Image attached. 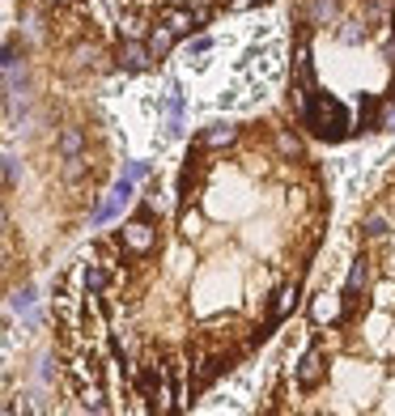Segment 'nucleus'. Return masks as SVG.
<instances>
[{
	"instance_id": "nucleus-3",
	"label": "nucleus",
	"mask_w": 395,
	"mask_h": 416,
	"mask_svg": "<svg viewBox=\"0 0 395 416\" xmlns=\"http://www.w3.org/2000/svg\"><path fill=\"white\" fill-rule=\"evenodd\" d=\"M298 314L255 412H395V162L353 208L336 267Z\"/></svg>"
},
{
	"instance_id": "nucleus-5",
	"label": "nucleus",
	"mask_w": 395,
	"mask_h": 416,
	"mask_svg": "<svg viewBox=\"0 0 395 416\" xmlns=\"http://www.w3.org/2000/svg\"><path fill=\"white\" fill-rule=\"evenodd\" d=\"M277 0H13V26L26 52L81 85L145 77L217 21L268 9Z\"/></svg>"
},
{
	"instance_id": "nucleus-1",
	"label": "nucleus",
	"mask_w": 395,
	"mask_h": 416,
	"mask_svg": "<svg viewBox=\"0 0 395 416\" xmlns=\"http://www.w3.org/2000/svg\"><path fill=\"white\" fill-rule=\"evenodd\" d=\"M332 212L328 166L281 107L200 124L47 281L56 408L195 412L293 323Z\"/></svg>"
},
{
	"instance_id": "nucleus-4",
	"label": "nucleus",
	"mask_w": 395,
	"mask_h": 416,
	"mask_svg": "<svg viewBox=\"0 0 395 416\" xmlns=\"http://www.w3.org/2000/svg\"><path fill=\"white\" fill-rule=\"evenodd\" d=\"M281 111L314 149L395 132V0H285Z\"/></svg>"
},
{
	"instance_id": "nucleus-2",
	"label": "nucleus",
	"mask_w": 395,
	"mask_h": 416,
	"mask_svg": "<svg viewBox=\"0 0 395 416\" xmlns=\"http://www.w3.org/2000/svg\"><path fill=\"white\" fill-rule=\"evenodd\" d=\"M115 175V132L98 85L0 43V310L52 267Z\"/></svg>"
}]
</instances>
